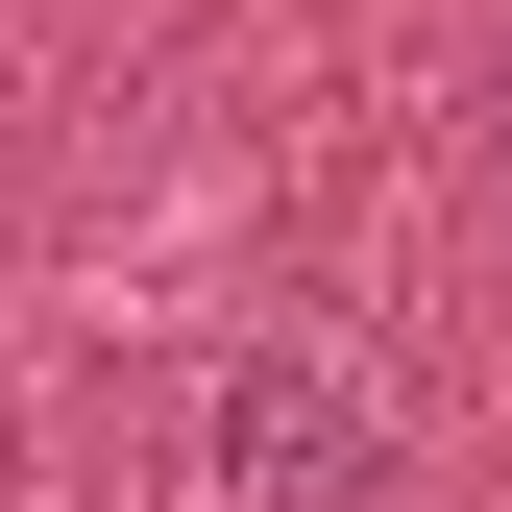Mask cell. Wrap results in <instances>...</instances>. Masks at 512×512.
I'll list each match as a JSON object with an SVG mask.
<instances>
[{
  "label": "cell",
  "mask_w": 512,
  "mask_h": 512,
  "mask_svg": "<svg viewBox=\"0 0 512 512\" xmlns=\"http://www.w3.org/2000/svg\"><path fill=\"white\" fill-rule=\"evenodd\" d=\"M220 488H244V512H366L391 439H366V391H317V366L269 342V366H220Z\"/></svg>",
  "instance_id": "1"
}]
</instances>
